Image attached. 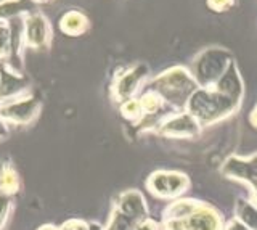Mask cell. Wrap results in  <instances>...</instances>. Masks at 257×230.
<instances>
[{"label":"cell","instance_id":"6da1fadb","mask_svg":"<svg viewBox=\"0 0 257 230\" xmlns=\"http://www.w3.org/2000/svg\"><path fill=\"white\" fill-rule=\"evenodd\" d=\"M243 98V82L235 63L230 66L220 82L212 89H199L191 95L185 111L195 116L201 126L214 124L233 114Z\"/></svg>","mask_w":257,"mask_h":230},{"label":"cell","instance_id":"7a4b0ae2","mask_svg":"<svg viewBox=\"0 0 257 230\" xmlns=\"http://www.w3.org/2000/svg\"><path fill=\"white\" fill-rule=\"evenodd\" d=\"M151 89L156 90L172 106L185 109L190 97L199 89V85L188 69L174 66L153 79Z\"/></svg>","mask_w":257,"mask_h":230},{"label":"cell","instance_id":"3957f363","mask_svg":"<svg viewBox=\"0 0 257 230\" xmlns=\"http://www.w3.org/2000/svg\"><path fill=\"white\" fill-rule=\"evenodd\" d=\"M42 113V101L31 90L0 98V118L13 129L34 124Z\"/></svg>","mask_w":257,"mask_h":230},{"label":"cell","instance_id":"277c9868","mask_svg":"<svg viewBox=\"0 0 257 230\" xmlns=\"http://www.w3.org/2000/svg\"><path fill=\"white\" fill-rule=\"evenodd\" d=\"M23 23L24 49L34 52H47L53 44V26L42 12H20Z\"/></svg>","mask_w":257,"mask_h":230},{"label":"cell","instance_id":"5b68a950","mask_svg":"<svg viewBox=\"0 0 257 230\" xmlns=\"http://www.w3.org/2000/svg\"><path fill=\"white\" fill-rule=\"evenodd\" d=\"M233 61L227 52L220 49L204 50L195 61V79L201 89H212L228 73Z\"/></svg>","mask_w":257,"mask_h":230},{"label":"cell","instance_id":"8992f818","mask_svg":"<svg viewBox=\"0 0 257 230\" xmlns=\"http://www.w3.org/2000/svg\"><path fill=\"white\" fill-rule=\"evenodd\" d=\"M166 230H223V219L212 206L201 203L187 217L179 220H164Z\"/></svg>","mask_w":257,"mask_h":230},{"label":"cell","instance_id":"52a82bcc","mask_svg":"<svg viewBox=\"0 0 257 230\" xmlns=\"http://www.w3.org/2000/svg\"><path fill=\"white\" fill-rule=\"evenodd\" d=\"M147 188L161 200H174L190 188V179L179 171H156L148 177Z\"/></svg>","mask_w":257,"mask_h":230},{"label":"cell","instance_id":"ba28073f","mask_svg":"<svg viewBox=\"0 0 257 230\" xmlns=\"http://www.w3.org/2000/svg\"><path fill=\"white\" fill-rule=\"evenodd\" d=\"M201 128L203 126L196 118L183 109L180 113H169L163 116L155 131L167 139H193L201 132Z\"/></svg>","mask_w":257,"mask_h":230},{"label":"cell","instance_id":"9c48e42d","mask_svg":"<svg viewBox=\"0 0 257 230\" xmlns=\"http://www.w3.org/2000/svg\"><path fill=\"white\" fill-rule=\"evenodd\" d=\"M148 66L147 65H135L134 68L125 69L114 77L111 84V98L114 103H124L131 98H135L137 92L142 89V85L147 81Z\"/></svg>","mask_w":257,"mask_h":230},{"label":"cell","instance_id":"30bf717a","mask_svg":"<svg viewBox=\"0 0 257 230\" xmlns=\"http://www.w3.org/2000/svg\"><path fill=\"white\" fill-rule=\"evenodd\" d=\"M222 172L228 179L244 182L251 188V200L257 204V153L249 158L231 156L225 161Z\"/></svg>","mask_w":257,"mask_h":230},{"label":"cell","instance_id":"8fae6325","mask_svg":"<svg viewBox=\"0 0 257 230\" xmlns=\"http://www.w3.org/2000/svg\"><path fill=\"white\" fill-rule=\"evenodd\" d=\"M114 208L119 209L120 212H124L125 216L135 219L137 222H143L148 219V206L139 190L122 192L117 196Z\"/></svg>","mask_w":257,"mask_h":230},{"label":"cell","instance_id":"7c38bea8","mask_svg":"<svg viewBox=\"0 0 257 230\" xmlns=\"http://www.w3.org/2000/svg\"><path fill=\"white\" fill-rule=\"evenodd\" d=\"M23 190V179L12 158L0 161V193L15 198Z\"/></svg>","mask_w":257,"mask_h":230},{"label":"cell","instance_id":"4fadbf2b","mask_svg":"<svg viewBox=\"0 0 257 230\" xmlns=\"http://www.w3.org/2000/svg\"><path fill=\"white\" fill-rule=\"evenodd\" d=\"M60 31L68 37H80L87 34L92 28L88 17L80 10H69L58 21Z\"/></svg>","mask_w":257,"mask_h":230},{"label":"cell","instance_id":"5bb4252c","mask_svg":"<svg viewBox=\"0 0 257 230\" xmlns=\"http://www.w3.org/2000/svg\"><path fill=\"white\" fill-rule=\"evenodd\" d=\"M13 57V28L8 18H0V63Z\"/></svg>","mask_w":257,"mask_h":230},{"label":"cell","instance_id":"9a60e30c","mask_svg":"<svg viewBox=\"0 0 257 230\" xmlns=\"http://www.w3.org/2000/svg\"><path fill=\"white\" fill-rule=\"evenodd\" d=\"M236 219L251 230H257V204L252 200H238L235 208Z\"/></svg>","mask_w":257,"mask_h":230},{"label":"cell","instance_id":"2e32d148","mask_svg":"<svg viewBox=\"0 0 257 230\" xmlns=\"http://www.w3.org/2000/svg\"><path fill=\"white\" fill-rule=\"evenodd\" d=\"M140 103H142V109H143V120L145 118H155L161 109H163L166 100L161 97V95L156 90H147L142 97H140Z\"/></svg>","mask_w":257,"mask_h":230},{"label":"cell","instance_id":"e0dca14e","mask_svg":"<svg viewBox=\"0 0 257 230\" xmlns=\"http://www.w3.org/2000/svg\"><path fill=\"white\" fill-rule=\"evenodd\" d=\"M137 224H140V222H137L135 219L125 216V214L120 212L119 209L112 208V212L108 219V224L104 225L103 230H134Z\"/></svg>","mask_w":257,"mask_h":230},{"label":"cell","instance_id":"ac0fdd59","mask_svg":"<svg viewBox=\"0 0 257 230\" xmlns=\"http://www.w3.org/2000/svg\"><path fill=\"white\" fill-rule=\"evenodd\" d=\"M119 111H120V116L131 123L139 124L143 120V109H142L140 98H131L124 103H120Z\"/></svg>","mask_w":257,"mask_h":230},{"label":"cell","instance_id":"d6986e66","mask_svg":"<svg viewBox=\"0 0 257 230\" xmlns=\"http://www.w3.org/2000/svg\"><path fill=\"white\" fill-rule=\"evenodd\" d=\"M15 212V200L12 196L0 193V230H5L10 224Z\"/></svg>","mask_w":257,"mask_h":230},{"label":"cell","instance_id":"ffe728a7","mask_svg":"<svg viewBox=\"0 0 257 230\" xmlns=\"http://www.w3.org/2000/svg\"><path fill=\"white\" fill-rule=\"evenodd\" d=\"M92 222L84 219H68L60 225V230H90Z\"/></svg>","mask_w":257,"mask_h":230},{"label":"cell","instance_id":"44dd1931","mask_svg":"<svg viewBox=\"0 0 257 230\" xmlns=\"http://www.w3.org/2000/svg\"><path fill=\"white\" fill-rule=\"evenodd\" d=\"M206 5L215 13H223L235 7V0H206Z\"/></svg>","mask_w":257,"mask_h":230},{"label":"cell","instance_id":"7402d4cb","mask_svg":"<svg viewBox=\"0 0 257 230\" xmlns=\"http://www.w3.org/2000/svg\"><path fill=\"white\" fill-rule=\"evenodd\" d=\"M223 230H251V228H249L247 225H244L239 219L233 217L231 220H228L227 224H225Z\"/></svg>","mask_w":257,"mask_h":230},{"label":"cell","instance_id":"603a6c76","mask_svg":"<svg viewBox=\"0 0 257 230\" xmlns=\"http://www.w3.org/2000/svg\"><path fill=\"white\" fill-rule=\"evenodd\" d=\"M134 230H159V225L156 224L155 220L147 219V220L140 222V224H137Z\"/></svg>","mask_w":257,"mask_h":230},{"label":"cell","instance_id":"cb8c5ba5","mask_svg":"<svg viewBox=\"0 0 257 230\" xmlns=\"http://www.w3.org/2000/svg\"><path fill=\"white\" fill-rule=\"evenodd\" d=\"M10 132H12V128L0 118V142H4L10 137Z\"/></svg>","mask_w":257,"mask_h":230},{"label":"cell","instance_id":"d4e9b609","mask_svg":"<svg viewBox=\"0 0 257 230\" xmlns=\"http://www.w3.org/2000/svg\"><path fill=\"white\" fill-rule=\"evenodd\" d=\"M249 123H251L254 128L257 129V106L252 109V113H251V116H249Z\"/></svg>","mask_w":257,"mask_h":230},{"label":"cell","instance_id":"484cf974","mask_svg":"<svg viewBox=\"0 0 257 230\" xmlns=\"http://www.w3.org/2000/svg\"><path fill=\"white\" fill-rule=\"evenodd\" d=\"M36 230H60V227L55 224H44V225L37 227Z\"/></svg>","mask_w":257,"mask_h":230},{"label":"cell","instance_id":"4316f807","mask_svg":"<svg viewBox=\"0 0 257 230\" xmlns=\"http://www.w3.org/2000/svg\"><path fill=\"white\" fill-rule=\"evenodd\" d=\"M31 2L34 5H50L55 2V0H31Z\"/></svg>","mask_w":257,"mask_h":230},{"label":"cell","instance_id":"83f0119b","mask_svg":"<svg viewBox=\"0 0 257 230\" xmlns=\"http://www.w3.org/2000/svg\"><path fill=\"white\" fill-rule=\"evenodd\" d=\"M104 227L101 225V224H98V222H92V227H90V230H103Z\"/></svg>","mask_w":257,"mask_h":230},{"label":"cell","instance_id":"f1b7e54d","mask_svg":"<svg viewBox=\"0 0 257 230\" xmlns=\"http://www.w3.org/2000/svg\"><path fill=\"white\" fill-rule=\"evenodd\" d=\"M2 82H4V74H2V68H0V89H2Z\"/></svg>","mask_w":257,"mask_h":230}]
</instances>
